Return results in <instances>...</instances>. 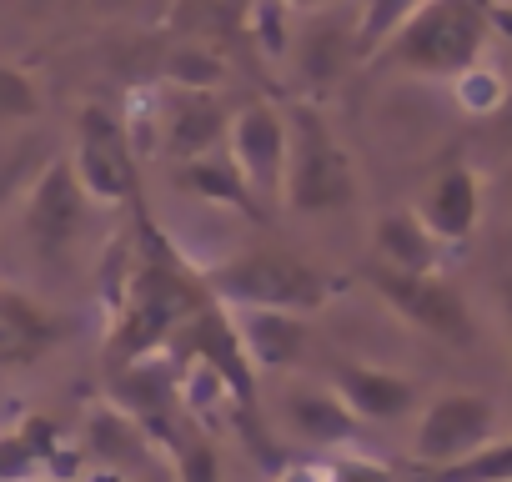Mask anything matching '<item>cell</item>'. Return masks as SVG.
Wrapping results in <instances>:
<instances>
[{
    "label": "cell",
    "instance_id": "obj_29",
    "mask_svg": "<svg viewBox=\"0 0 512 482\" xmlns=\"http://www.w3.org/2000/svg\"><path fill=\"white\" fill-rule=\"evenodd\" d=\"M272 482H322V467H307V462H292V467H282Z\"/></svg>",
    "mask_w": 512,
    "mask_h": 482
},
{
    "label": "cell",
    "instance_id": "obj_6",
    "mask_svg": "<svg viewBox=\"0 0 512 482\" xmlns=\"http://www.w3.org/2000/svg\"><path fill=\"white\" fill-rule=\"evenodd\" d=\"M226 156L246 191L277 206L282 201V171H287V106L272 101H241L226 126Z\"/></svg>",
    "mask_w": 512,
    "mask_h": 482
},
{
    "label": "cell",
    "instance_id": "obj_9",
    "mask_svg": "<svg viewBox=\"0 0 512 482\" xmlns=\"http://www.w3.org/2000/svg\"><path fill=\"white\" fill-rule=\"evenodd\" d=\"M497 437V407L482 392H437L412 427V457L422 467H447Z\"/></svg>",
    "mask_w": 512,
    "mask_h": 482
},
{
    "label": "cell",
    "instance_id": "obj_18",
    "mask_svg": "<svg viewBox=\"0 0 512 482\" xmlns=\"http://www.w3.org/2000/svg\"><path fill=\"white\" fill-rule=\"evenodd\" d=\"M251 6H256V0H171L166 31L191 41V46H211L216 51V46L246 36Z\"/></svg>",
    "mask_w": 512,
    "mask_h": 482
},
{
    "label": "cell",
    "instance_id": "obj_26",
    "mask_svg": "<svg viewBox=\"0 0 512 482\" xmlns=\"http://www.w3.org/2000/svg\"><path fill=\"white\" fill-rule=\"evenodd\" d=\"M322 482H397V472L367 452H337L327 467H322Z\"/></svg>",
    "mask_w": 512,
    "mask_h": 482
},
{
    "label": "cell",
    "instance_id": "obj_2",
    "mask_svg": "<svg viewBox=\"0 0 512 482\" xmlns=\"http://www.w3.org/2000/svg\"><path fill=\"white\" fill-rule=\"evenodd\" d=\"M201 287L211 302H221L231 312H292V317L322 312L342 292V282L327 277L322 267H312L292 252H272V247L226 257L221 267H206Z\"/></svg>",
    "mask_w": 512,
    "mask_h": 482
},
{
    "label": "cell",
    "instance_id": "obj_19",
    "mask_svg": "<svg viewBox=\"0 0 512 482\" xmlns=\"http://www.w3.org/2000/svg\"><path fill=\"white\" fill-rule=\"evenodd\" d=\"M51 452H56V427L46 417L0 432V482H26Z\"/></svg>",
    "mask_w": 512,
    "mask_h": 482
},
{
    "label": "cell",
    "instance_id": "obj_15",
    "mask_svg": "<svg viewBox=\"0 0 512 482\" xmlns=\"http://www.w3.org/2000/svg\"><path fill=\"white\" fill-rule=\"evenodd\" d=\"M231 322H236L241 352H246V362H251L256 377L292 372L297 357H302V347H307V327L292 312H231Z\"/></svg>",
    "mask_w": 512,
    "mask_h": 482
},
{
    "label": "cell",
    "instance_id": "obj_33",
    "mask_svg": "<svg viewBox=\"0 0 512 482\" xmlns=\"http://www.w3.org/2000/svg\"><path fill=\"white\" fill-rule=\"evenodd\" d=\"M41 6H61V0H41Z\"/></svg>",
    "mask_w": 512,
    "mask_h": 482
},
{
    "label": "cell",
    "instance_id": "obj_8",
    "mask_svg": "<svg viewBox=\"0 0 512 482\" xmlns=\"http://www.w3.org/2000/svg\"><path fill=\"white\" fill-rule=\"evenodd\" d=\"M86 211H91V196L81 191L76 171H71V156H51L41 166V176L26 186L21 196V221H26V236H31V247L56 262L66 257L81 231H86Z\"/></svg>",
    "mask_w": 512,
    "mask_h": 482
},
{
    "label": "cell",
    "instance_id": "obj_1",
    "mask_svg": "<svg viewBox=\"0 0 512 482\" xmlns=\"http://www.w3.org/2000/svg\"><path fill=\"white\" fill-rule=\"evenodd\" d=\"M492 0H422V6L372 51L377 66L407 71V76H437L457 81L482 61V46L492 36L487 21Z\"/></svg>",
    "mask_w": 512,
    "mask_h": 482
},
{
    "label": "cell",
    "instance_id": "obj_23",
    "mask_svg": "<svg viewBox=\"0 0 512 482\" xmlns=\"http://www.w3.org/2000/svg\"><path fill=\"white\" fill-rule=\"evenodd\" d=\"M362 6V16H357V31H352V41H357V61H372V51L422 6V0H357Z\"/></svg>",
    "mask_w": 512,
    "mask_h": 482
},
{
    "label": "cell",
    "instance_id": "obj_21",
    "mask_svg": "<svg viewBox=\"0 0 512 482\" xmlns=\"http://www.w3.org/2000/svg\"><path fill=\"white\" fill-rule=\"evenodd\" d=\"M161 442H166V452H171L176 482H226L221 452H216V442H211L201 427H181V422H176Z\"/></svg>",
    "mask_w": 512,
    "mask_h": 482
},
{
    "label": "cell",
    "instance_id": "obj_22",
    "mask_svg": "<svg viewBox=\"0 0 512 482\" xmlns=\"http://www.w3.org/2000/svg\"><path fill=\"white\" fill-rule=\"evenodd\" d=\"M221 76H226L221 51H211V46H191V41H176L171 66H166V86H181V91H216Z\"/></svg>",
    "mask_w": 512,
    "mask_h": 482
},
{
    "label": "cell",
    "instance_id": "obj_30",
    "mask_svg": "<svg viewBox=\"0 0 512 482\" xmlns=\"http://www.w3.org/2000/svg\"><path fill=\"white\" fill-rule=\"evenodd\" d=\"M497 312H502V327H507V347H512V277L497 282Z\"/></svg>",
    "mask_w": 512,
    "mask_h": 482
},
{
    "label": "cell",
    "instance_id": "obj_25",
    "mask_svg": "<svg viewBox=\"0 0 512 482\" xmlns=\"http://www.w3.org/2000/svg\"><path fill=\"white\" fill-rule=\"evenodd\" d=\"M452 86H457V101H462L467 111H477V116H492V111L507 101V81L492 76V71H482V61H477L472 71H462Z\"/></svg>",
    "mask_w": 512,
    "mask_h": 482
},
{
    "label": "cell",
    "instance_id": "obj_14",
    "mask_svg": "<svg viewBox=\"0 0 512 482\" xmlns=\"http://www.w3.org/2000/svg\"><path fill=\"white\" fill-rule=\"evenodd\" d=\"M327 387L342 397V407L357 422H397L417 407V382L387 367H372V362H337L327 372Z\"/></svg>",
    "mask_w": 512,
    "mask_h": 482
},
{
    "label": "cell",
    "instance_id": "obj_31",
    "mask_svg": "<svg viewBox=\"0 0 512 482\" xmlns=\"http://www.w3.org/2000/svg\"><path fill=\"white\" fill-rule=\"evenodd\" d=\"M287 11H327V6H342V0H282Z\"/></svg>",
    "mask_w": 512,
    "mask_h": 482
},
{
    "label": "cell",
    "instance_id": "obj_5",
    "mask_svg": "<svg viewBox=\"0 0 512 482\" xmlns=\"http://www.w3.org/2000/svg\"><path fill=\"white\" fill-rule=\"evenodd\" d=\"M176 352V367H201L221 382V392L231 397V412H241L251 427H256V412H262V377L251 372L246 352H241V337H236V322L221 302H201L196 317L176 332L171 342Z\"/></svg>",
    "mask_w": 512,
    "mask_h": 482
},
{
    "label": "cell",
    "instance_id": "obj_20",
    "mask_svg": "<svg viewBox=\"0 0 512 482\" xmlns=\"http://www.w3.org/2000/svg\"><path fill=\"white\" fill-rule=\"evenodd\" d=\"M417 482H512V437H492L447 467H422Z\"/></svg>",
    "mask_w": 512,
    "mask_h": 482
},
{
    "label": "cell",
    "instance_id": "obj_10",
    "mask_svg": "<svg viewBox=\"0 0 512 482\" xmlns=\"http://www.w3.org/2000/svg\"><path fill=\"white\" fill-rule=\"evenodd\" d=\"M156 116H161V151L171 156V166L196 161V156H211V151L226 146L231 111L221 106L216 91L166 86V96L156 101Z\"/></svg>",
    "mask_w": 512,
    "mask_h": 482
},
{
    "label": "cell",
    "instance_id": "obj_7",
    "mask_svg": "<svg viewBox=\"0 0 512 482\" xmlns=\"http://www.w3.org/2000/svg\"><path fill=\"white\" fill-rule=\"evenodd\" d=\"M367 287H372L407 327H417V332H427V337H437V342L467 347L472 332H477L467 297H462L442 272L407 277V272H382V267H372V272H367Z\"/></svg>",
    "mask_w": 512,
    "mask_h": 482
},
{
    "label": "cell",
    "instance_id": "obj_13",
    "mask_svg": "<svg viewBox=\"0 0 512 482\" xmlns=\"http://www.w3.org/2000/svg\"><path fill=\"white\" fill-rule=\"evenodd\" d=\"M66 337V317L36 302L31 292L0 282V372L36 367Z\"/></svg>",
    "mask_w": 512,
    "mask_h": 482
},
{
    "label": "cell",
    "instance_id": "obj_17",
    "mask_svg": "<svg viewBox=\"0 0 512 482\" xmlns=\"http://www.w3.org/2000/svg\"><path fill=\"white\" fill-rule=\"evenodd\" d=\"M171 186H176L181 196H191V201L231 206V211H241V216H251V221L267 216V206L246 191V181L236 176V166H231L226 151H211V156H196V161L171 166Z\"/></svg>",
    "mask_w": 512,
    "mask_h": 482
},
{
    "label": "cell",
    "instance_id": "obj_11",
    "mask_svg": "<svg viewBox=\"0 0 512 482\" xmlns=\"http://www.w3.org/2000/svg\"><path fill=\"white\" fill-rule=\"evenodd\" d=\"M277 427L287 442H302V447H347L362 432V422L342 407V397L327 382H302V377L282 382Z\"/></svg>",
    "mask_w": 512,
    "mask_h": 482
},
{
    "label": "cell",
    "instance_id": "obj_27",
    "mask_svg": "<svg viewBox=\"0 0 512 482\" xmlns=\"http://www.w3.org/2000/svg\"><path fill=\"white\" fill-rule=\"evenodd\" d=\"M26 166H31V151L11 156L6 166H0V216H6V206L21 196V181H26Z\"/></svg>",
    "mask_w": 512,
    "mask_h": 482
},
{
    "label": "cell",
    "instance_id": "obj_3",
    "mask_svg": "<svg viewBox=\"0 0 512 482\" xmlns=\"http://www.w3.org/2000/svg\"><path fill=\"white\" fill-rule=\"evenodd\" d=\"M362 196L357 161L327 126V116L307 101L287 106V171H282V206L297 216H332Z\"/></svg>",
    "mask_w": 512,
    "mask_h": 482
},
{
    "label": "cell",
    "instance_id": "obj_12",
    "mask_svg": "<svg viewBox=\"0 0 512 482\" xmlns=\"http://www.w3.org/2000/svg\"><path fill=\"white\" fill-rule=\"evenodd\" d=\"M412 211L437 236V247H462V241L477 231V221H482V176L472 166L452 161L422 186Z\"/></svg>",
    "mask_w": 512,
    "mask_h": 482
},
{
    "label": "cell",
    "instance_id": "obj_4",
    "mask_svg": "<svg viewBox=\"0 0 512 482\" xmlns=\"http://www.w3.org/2000/svg\"><path fill=\"white\" fill-rule=\"evenodd\" d=\"M71 171L91 206H141V151L136 131L116 106L86 101L76 116V151Z\"/></svg>",
    "mask_w": 512,
    "mask_h": 482
},
{
    "label": "cell",
    "instance_id": "obj_28",
    "mask_svg": "<svg viewBox=\"0 0 512 482\" xmlns=\"http://www.w3.org/2000/svg\"><path fill=\"white\" fill-rule=\"evenodd\" d=\"M487 21H492V31H497V36H507V41H512V0H492V6H487Z\"/></svg>",
    "mask_w": 512,
    "mask_h": 482
},
{
    "label": "cell",
    "instance_id": "obj_24",
    "mask_svg": "<svg viewBox=\"0 0 512 482\" xmlns=\"http://www.w3.org/2000/svg\"><path fill=\"white\" fill-rule=\"evenodd\" d=\"M41 106V81L16 61H0V126H26L41 116Z\"/></svg>",
    "mask_w": 512,
    "mask_h": 482
},
{
    "label": "cell",
    "instance_id": "obj_16",
    "mask_svg": "<svg viewBox=\"0 0 512 482\" xmlns=\"http://www.w3.org/2000/svg\"><path fill=\"white\" fill-rule=\"evenodd\" d=\"M372 252L382 272H407V277H427L442 267V247H437V236L417 221L412 206L402 211H382L377 226H372Z\"/></svg>",
    "mask_w": 512,
    "mask_h": 482
},
{
    "label": "cell",
    "instance_id": "obj_32",
    "mask_svg": "<svg viewBox=\"0 0 512 482\" xmlns=\"http://www.w3.org/2000/svg\"><path fill=\"white\" fill-rule=\"evenodd\" d=\"M502 196H507V206H512V166H507V176H502Z\"/></svg>",
    "mask_w": 512,
    "mask_h": 482
}]
</instances>
